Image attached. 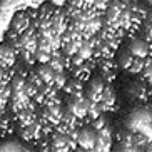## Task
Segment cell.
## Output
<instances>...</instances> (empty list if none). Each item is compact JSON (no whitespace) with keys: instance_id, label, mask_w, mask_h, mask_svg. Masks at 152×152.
<instances>
[{"instance_id":"obj_2","label":"cell","mask_w":152,"mask_h":152,"mask_svg":"<svg viewBox=\"0 0 152 152\" xmlns=\"http://www.w3.org/2000/svg\"><path fill=\"white\" fill-rule=\"evenodd\" d=\"M18 62L17 50L9 40H5L0 44V65L5 69H15Z\"/></svg>"},{"instance_id":"obj_3","label":"cell","mask_w":152,"mask_h":152,"mask_svg":"<svg viewBox=\"0 0 152 152\" xmlns=\"http://www.w3.org/2000/svg\"><path fill=\"white\" fill-rule=\"evenodd\" d=\"M152 49V44H149L144 37H132L127 45V52H129L132 57H137V58H145L149 55Z\"/></svg>"},{"instance_id":"obj_10","label":"cell","mask_w":152,"mask_h":152,"mask_svg":"<svg viewBox=\"0 0 152 152\" xmlns=\"http://www.w3.org/2000/svg\"><path fill=\"white\" fill-rule=\"evenodd\" d=\"M74 152H92V149H80V147H77Z\"/></svg>"},{"instance_id":"obj_5","label":"cell","mask_w":152,"mask_h":152,"mask_svg":"<svg viewBox=\"0 0 152 152\" xmlns=\"http://www.w3.org/2000/svg\"><path fill=\"white\" fill-rule=\"evenodd\" d=\"M99 104L102 105L104 114H105V112H110V110H115V107H117V95H115V92L112 90L110 84H105Z\"/></svg>"},{"instance_id":"obj_11","label":"cell","mask_w":152,"mask_h":152,"mask_svg":"<svg viewBox=\"0 0 152 152\" xmlns=\"http://www.w3.org/2000/svg\"><path fill=\"white\" fill-rule=\"evenodd\" d=\"M149 94H151V100H152V87H151V90H149Z\"/></svg>"},{"instance_id":"obj_1","label":"cell","mask_w":152,"mask_h":152,"mask_svg":"<svg viewBox=\"0 0 152 152\" xmlns=\"http://www.w3.org/2000/svg\"><path fill=\"white\" fill-rule=\"evenodd\" d=\"M104 87H105V82L102 80L100 75L90 77L89 80L84 82V97L92 100V102H99L104 92Z\"/></svg>"},{"instance_id":"obj_9","label":"cell","mask_w":152,"mask_h":152,"mask_svg":"<svg viewBox=\"0 0 152 152\" xmlns=\"http://www.w3.org/2000/svg\"><path fill=\"white\" fill-rule=\"evenodd\" d=\"M144 20L152 23V9H147V14H145V18H144Z\"/></svg>"},{"instance_id":"obj_6","label":"cell","mask_w":152,"mask_h":152,"mask_svg":"<svg viewBox=\"0 0 152 152\" xmlns=\"http://www.w3.org/2000/svg\"><path fill=\"white\" fill-rule=\"evenodd\" d=\"M62 92L65 95H84V82L75 77H69L62 87Z\"/></svg>"},{"instance_id":"obj_4","label":"cell","mask_w":152,"mask_h":152,"mask_svg":"<svg viewBox=\"0 0 152 152\" xmlns=\"http://www.w3.org/2000/svg\"><path fill=\"white\" fill-rule=\"evenodd\" d=\"M97 134L89 125H82L77 129V147L80 149H94Z\"/></svg>"},{"instance_id":"obj_7","label":"cell","mask_w":152,"mask_h":152,"mask_svg":"<svg viewBox=\"0 0 152 152\" xmlns=\"http://www.w3.org/2000/svg\"><path fill=\"white\" fill-rule=\"evenodd\" d=\"M132 60H134V57H132V55L127 52V49H125V50H122V52H119L115 64H117V67H119V69L129 70V67H130V64H132Z\"/></svg>"},{"instance_id":"obj_8","label":"cell","mask_w":152,"mask_h":152,"mask_svg":"<svg viewBox=\"0 0 152 152\" xmlns=\"http://www.w3.org/2000/svg\"><path fill=\"white\" fill-rule=\"evenodd\" d=\"M144 67H145L144 58L134 57V60H132V64H130V67H129V72H132V74H140L144 70Z\"/></svg>"}]
</instances>
